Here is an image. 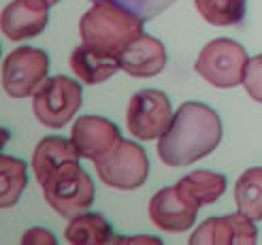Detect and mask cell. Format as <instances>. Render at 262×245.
Instances as JSON below:
<instances>
[{"mask_svg": "<svg viewBox=\"0 0 262 245\" xmlns=\"http://www.w3.org/2000/svg\"><path fill=\"white\" fill-rule=\"evenodd\" d=\"M9 139H11V132L7 130V128H3V126H0V151H3V149L7 147Z\"/></svg>", "mask_w": 262, "mask_h": 245, "instance_id": "cell-25", "label": "cell"}, {"mask_svg": "<svg viewBox=\"0 0 262 245\" xmlns=\"http://www.w3.org/2000/svg\"><path fill=\"white\" fill-rule=\"evenodd\" d=\"M226 175L215 171H192L186 177H181L175 184L183 196H188L196 205H211L226 192Z\"/></svg>", "mask_w": 262, "mask_h": 245, "instance_id": "cell-17", "label": "cell"}, {"mask_svg": "<svg viewBox=\"0 0 262 245\" xmlns=\"http://www.w3.org/2000/svg\"><path fill=\"white\" fill-rule=\"evenodd\" d=\"M71 141L75 143L79 156L96 162L109 153L122 141V130L115 122L98 115H81L77 118L71 130Z\"/></svg>", "mask_w": 262, "mask_h": 245, "instance_id": "cell-11", "label": "cell"}, {"mask_svg": "<svg viewBox=\"0 0 262 245\" xmlns=\"http://www.w3.org/2000/svg\"><path fill=\"white\" fill-rule=\"evenodd\" d=\"M49 54L36 47H17L3 62V87L13 98H26L47 79Z\"/></svg>", "mask_w": 262, "mask_h": 245, "instance_id": "cell-8", "label": "cell"}, {"mask_svg": "<svg viewBox=\"0 0 262 245\" xmlns=\"http://www.w3.org/2000/svg\"><path fill=\"white\" fill-rule=\"evenodd\" d=\"M21 243L24 245H56L58 239L54 237V233H49L47 228H30V230H26L24 237H21Z\"/></svg>", "mask_w": 262, "mask_h": 245, "instance_id": "cell-23", "label": "cell"}, {"mask_svg": "<svg viewBox=\"0 0 262 245\" xmlns=\"http://www.w3.org/2000/svg\"><path fill=\"white\" fill-rule=\"evenodd\" d=\"M47 0H13L0 13V30L11 41L38 36L49 24Z\"/></svg>", "mask_w": 262, "mask_h": 245, "instance_id": "cell-12", "label": "cell"}, {"mask_svg": "<svg viewBox=\"0 0 262 245\" xmlns=\"http://www.w3.org/2000/svg\"><path fill=\"white\" fill-rule=\"evenodd\" d=\"M104 186L117 190H137L147 182L149 160L137 141L122 139L109 153L94 162Z\"/></svg>", "mask_w": 262, "mask_h": 245, "instance_id": "cell-6", "label": "cell"}, {"mask_svg": "<svg viewBox=\"0 0 262 245\" xmlns=\"http://www.w3.org/2000/svg\"><path fill=\"white\" fill-rule=\"evenodd\" d=\"M120 64L122 71L133 77H139V79L156 77L166 66V49L162 41L143 32L120 51Z\"/></svg>", "mask_w": 262, "mask_h": 245, "instance_id": "cell-13", "label": "cell"}, {"mask_svg": "<svg viewBox=\"0 0 262 245\" xmlns=\"http://www.w3.org/2000/svg\"><path fill=\"white\" fill-rule=\"evenodd\" d=\"M81 83L64 75H56L36 87L32 96V111L43 126L58 130L75 118V113L81 109Z\"/></svg>", "mask_w": 262, "mask_h": 245, "instance_id": "cell-4", "label": "cell"}, {"mask_svg": "<svg viewBox=\"0 0 262 245\" xmlns=\"http://www.w3.org/2000/svg\"><path fill=\"white\" fill-rule=\"evenodd\" d=\"M26 186H28L26 162L0 153V209H9L17 205Z\"/></svg>", "mask_w": 262, "mask_h": 245, "instance_id": "cell-18", "label": "cell"}, {"mask_svg": "<svg viewBox=\"0 0 262 245\" xmlns=\"http://www.w3.org/2000/svg\"><path fill=\"white\" fill-rule=\"evenodd\" d=\"M201 205L183 196L177 186L158 190L149 201V220L164 233H186L196 222Z\"/></svg>", "mask_w": 262, "mask_h": 245, "instance_id": "cell-9", "label": "cell"}, {"mask_svg": "<svg viewBox=\"0 0 262 245\" xmlns=\"http://www.w3.org/2000/svg\"><path fill=\"white\" fill-rule=\"evenodd\" d=\"M196 11L211 26H237L245 19L247 0H194Z\"/></svg>", "mask_w": 262, "mask_h": 245, "instance_id": "cell-20", "label": "cell"}, {"mask_svg": "<svg viewBox=\"0 0 262 245\" xmlns=\"http://www.w3.org/2000/svg\"><path fill=\"white\" fill-rule=\"evenodd\" d=\"M173 105L162 90H141L133 94L126 111V126L139 141L160 139L173 122Z\"/></svg>", "mask_w": 262, "mask_h": 245, "instance_id": "cell-7", "label": "cell"}, {"mask_svg": "<svg viewBox=\"0 0 262 245\" xmlns=\"http://www.w3.org/2000/svg\"><path fill=\"white\" fill-rule=\"evenodd\" d=\"M243 87L256 102H262V54L250 58V62H247Z\"/></svg>", "mask_w": 262, "mask_h": 245, "instance_id": "cell-22", "label": "cell"}, {"mask_svg": "<svg viewBox=\"0 0 262 245\" xmlns=\"http://www.w3.org/2000/svg\"><path fill=\"white\" fill-rule=\"evenodd\" d=\"M41 188L47 205L67 220L88 211L94 203V182L81 169L79 160L62 164Z\"/></svg>", "mask_w": 262, "mask_h": 245, "instance_id": "cell-3", "label": "cell"}, {"mask_svg": "<svg viewBox=\"0 0 262 245\" xmlns=\"http://www.w3.org/2000/svg\"><path fill=\"white\" fill-rule=\"evenodd\" d=\"M47 3H49L51 7H54V5H58V3H60V0H47Z\"/></svg>", "mask_w": 262, "mask_h": 245, "instance_id": "cell-26", "label": "cell"}, {"mask_svg": "<svg viewBox=\"0 0 262 245\" xmlns=\"http://www.w3.org/2000/svg\"><path fill=\"white\" fill-rule=\"evenodd\" d=\"M143 24L145 21L126 7L111 0H100L79 19V34L88 45L120 54L128 43L143 34Z\"/></svg>", "mask_w": 262, "mask_h": 245, "instance_id": "cell-2", "label": "cell"}, {"mask_svg": "<svg viewBox=\"0 0 262 245\" xmlns=\"http://www.w3.org/2000/svg\"><path fill=\"white\" fill-rule=\"evenodd\" d=\"M64 239L73 245H107L113 243L115 235L111 224L100 213H79L69 220Z\"/></svg>", "mask_w": 262, "mask_h": 245, "instance_id": "cell-16", "label": "cell"}, {"mask_svg": "<svg viewBox=\"0 0 262 245\" xmlns=\"http://www.w3.org/2000/svg\"><path fill=\"white\" fill-rule=\"evenodd\" d=\"M234 203L254 222L262 220V166H252L239 177L234 184Z\"/></svg>", "mask_w": 262, "mask_h": 245, "instance_id": "cell-19", "label": "cell"}, {"mask_svg": "<svg viewBox=\"0 0 262 245\" xmlns=\"http://www.w3.org/2000/svg\"><path fill=\"white\" fill-rule=\"evenodd\" d=\"M113 243H162L160 239L156 237H135V239H122V237H115Z\"/></svg>", "mask_w": 262, "mask_h": 245, "instance_id": "cell-24", "label": "cell"}, {"mask_svg": "<svg viewBox=\"0 0 262 245\" xmlns=\"http://www.w3.org/2000/svg\"><path fill=\"white\" fill-rule=\"evenodd\" d=\"M224 137L222 120L205 102H183L158 139V156L168 166H186L215 151Z\"/></svg>", "mask_w": 262, "mask_h": 245, "instance_id": "cell-1", "label": "cell"}, {"mask_svg": "<svg viewBox=\"0 0 262 245\" xmlns=\"http://www.w3.org/2000/svg\"><path fill=\"white\" fill-rule=\"evenodd\" d=\"M92 3H100V0H92ZM111 3L126 7L128 11L137 13L143 21H147V19L158 17L162 11H166L171 5H175L177 0H111Z\"/></svg>", "mask_w": 262, "mask_h": 245, "instance_id": "cell-21", "label": "cell"}, {"mask_svg": "<svg viewBox=\"0 0 262 245\" xmlns=\"http://www.w3.org/2000/svg\"><path fill=\"white\" fill-rule=\"evenodd\" d=\"M192 245H254L258 243V228L245 213H228L209 217L190 237Z\"/></svg>", "mask_w": 262, "mask_h": 245, "instance_id": "cell-10", "label": "cell"}, {"mask_svg": "<svg viewBox=\"0 0 262 245\" xmlns=\"http://www.w3.org/2000/svg\"><path fill=\"white\" fill-rule=\"evenodd\" d=\"M81 156L77 151L75 143L71 139L64 137H45L38 141V145L34 147L32 153V169H34V177L38 184H45L47 177L58 171L62 164L67 162H77Z\"/></svg>", "mask_w": 262, "mask_h": 245, "instance_id": "cell-15", "label": "cell"}, {"mask_svg": "<svg viewBox=\"0 0 262 245\" xmlns=\"http://www.w3.org/2000/svg\"><path fill=\"white\" fill-rule=\"evenodd\" d=\"M247 62L250 56L243 45L232 38H213L201 49L194 69L207 83L226 90L243 83Z\"/></svg>", "mask_w": 262, "mask_h": 245, "instance_id": "cell-5", "label": "cell"}, {"mask_svg": "<svg viewBox=\"0 0 262 245\" xmlns=\"http://www.w3.org/2000/svg\"><path fill=\"white\" fill-rule=\"evenodd\" d=\"M71 69L85 85H96L111 79L122 69V64H120V54L83 43L73 49Z\"/></svg>", "mask_w": 262, "mask_h": 245, "instance_id": "cell-14", "label": "cell"}]
</instances>
